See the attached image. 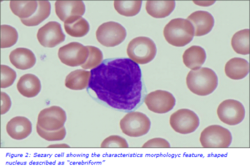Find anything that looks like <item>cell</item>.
<instances>
[{"label":"cell","mask_w":250,"mask_h":168,"mask_svg":"<svg viewBox=\"0 0 250 168\" xmlns=\"http://www.w3.org/2000/svg\"><path fill=\"white\" fill-rule=\"evenodd\" d=\"M19 93L27 98H33L38 95L42 90L41 82L37 76L26 74L20 77L17 84Z\"/></svg>","instance_id":"18"},{"label":"cell","mask_w":250,"mask_h":168,"mask_svg":"<svg viewBox=\"0 0 250 168\" xmlns=\"http://www.w3.org/2000/svg\"><path fill=\"white\" fill-rule=\"evenodd\" d=\"M127 55L138 65H145L154 59L157 54L155 43L147 37H139L131 40L127 48Z\"/></svg>","instance_id":"4"},{"label":"cell","mask_w":250,"mask_h":168,"mask_svg":"<svg viewBox=\"0 0 250 168\" xmlns=\"http://www.w3.org/2000/svg\"><path fill=\"white\" fill-rule=\"evenodd\" d=\"M126 29L121 24L112 21L102 24L96 33L99 42L107 47L120 45L126 38Z\"/></svg>","instance_id":"7"},{"label":"cell","mask_w":250,"mask_h":168,"mask_svg":"<svg viewBox=\"0 0 250 168\" xmlns=\"http://www.w3.org/2000/svg\"><path fill=\"white\" fill-rule=\"evenodd\" d=\"M175 1H154L146 2V10L148 15L156 19H162L168 17L174 10Z\"/></svg>","instance_id":"23"},{"label":"cell","mask_w":250,"mask_h":168,"mask_svg":"<svg viewBox=\"0 0 250 168\" xmlns=\"http://www.w3.org/2000/svg\"><path fill=\"white\" fill-rule=\"evenodd\" d=\"M10 6L14 15L21 19H26L36 13L38 2L36 1H11Z\"/></svg>","instance_id":"24"},{"label":"cell","mask_w":250,"mask_h":168,"mask_svg":"<svg viewBox=\"0 0 250 168\" xmlns=\"http://www.w3.org/2000/svg\"><path fill=\"white\" fill-rule=\"evenodd\" d=\"M55 12L64 22L71 17H82L85 13V6L82 1H58L55 2Z\"/></svg>","instance_id":"15"},{"label":"cell","mask_w":250,"mask_h":168,"mask_svg":"<svg viewBox=\"0 0 250 168\" xmlns=\"http://www.w3.org/2000/svg\"><path fill=\"white\" fill-rule=\"evenodd\" d=\"M144 102L148 109L155 113L164 114L171 111L176 104V99L169 92L157 90L148 93Z\"/></svg>","instance_id":"12"},{"label":"cell","mask_w":250,"mask_h":168,"mask_svg":"<svg viewBox=\"0 0 250 168\" xmlns=\"http://www.w3.org/2000/svg\"><path fill=\"white\" fill-rule=\"evenodd\" d=\"M188 89L200 96L211 94L218 86V77L215 72L207 67L189 72L187 77Z\"/></svg>","instance_id":"2"},{"label":"cell","mask_w":250,"mask_h":168,"mask_svg":"<svg viewBox=\"0 0 250 168\" xmlns=\"http://www.w3.org/2000/svg\"><path fill=\"white\" fill-rule=\"evenodd\" d=\"M89 54L86 61L81 66L84 70H92L98 67L103 61V54L98 48L94 46H86Z\"/></svg>","instance_id":"29"},{"label":"cell","mask_w":250,"mask_h":168,"mask_svg":"<svg viewBox=\"0 0 250 168\" xmlns=\"http://www.w3.org/2000/svg\"><path fill=\"white\" fill-rule=\"evenodd\" d=\"M36 131L40 137L50 142L62 141L66 135V131L64 127L58 131H47L43 130L37 124Z\"/></svg>","instance_id":"30"},{"label":"cell","mask_w":250,"mask_h":168,"mask_svg":"<svg viewBox=\"0 0 250 168\" xmlns=\"http://www.w3.org/2000/svg\"><path fill=\"white\" fill-rule=\"evenodd\" d=\"M10 61L19 70H26L33 67L36 62L35 55L26 48H18L9 56Z\"/></svg>","instance_id":"17"},{"label":"cell","mask_w":250,"mask_h":168,"mask_svg":"<svg viewBox=\"0 0 250 168\" xmlns=\"http://www.w3.org/2000/svg\"><path fill=\"white\" fill-rule=\"evenodd\" d=\"M32 126L30 120L18 116L11 119L6 125V131L10 137L15 140H22L32 133Z\"/></svg>","instance_id":"16"},{"label":"cell","mask_w":250,"mask_h":168,"mask_svg":"<svg viewBox=\"0 0 250 168\" xmlns=\"http://www.w3.org/2000/svg\"><path fill=\"white\" fill-rule=\"evenodd\" d=\"M16 78V72L9 66L1 65V88L6 89L13 85Z\"/></svg>","instance_id":"31"},{"label":"cell","mask_w":250,"mask_h":168,"mask_svg":"<svg viewBox=\"0 0 250 168\" xmlns=\"http://www.w3.org/2000/svg\"><path fill=\"white\" fill-rule=\"evenodd\" d=\"M232 49L238 54H250V30L245 29L238 31L231 39Z\"/></svg>","instance_id":"26"},{"label":"cell","mask_w":250,"mask_h":168,"mask_svg":"<svg viewBox=\"0 0 250 168\" xmlns=\"http://www.w3.org/2000/svg\"><path fill=\"white\" fill-rule=\"evenodd\" d=\"M64 30L74 37H83L90 31L89 23L82 17H73L64 22Z\"/></svg>","instance_id":"21"},{"label":"cell","mask_w":250,"mask_h":168,"mask_svg":"<svg viewBox=\"0 0 250 168\" xmlns=\"http://www.w3.org/2000/svg\"><path fill=\"white\" fill-rule=\"evenodd\" d=\"M170 143L167 140L161 138H156L149 140L147 142L145 143L143 148H170Z\"/></svg>","instance_id":"33"},{"label":"cell","mask_w":250,"mask_h":168,"mask_svg":"<svg viewBox=\"0 0 250 168\" xmlns=\"http://www.w3.org/2000/svg\"><path fill=\"white\" fill-rule=\"evenodd\" d=\"M1 114L2 115L6 113L10 109L11 101L9 96L3 92L1 93Z\"/></svg>","instance_id":"34"},{"label":"cell","mask_w":250,"mask_h":168,"mask_svg":"<svg viewBox=\"0 0 250 168\" xmlns=\"http://www.w3.org/2000/svg\"><path fill=\"white\" fill-rule=\"evenodd\" d=\"M91 73L83 70L71 72L67 75L65 86L72 90H83L86 89L90 82Z\"/></svg>","instance_id":"22"},{"label":"cell","mask_w":250,"mask_h":168,"mask_svg":"<svg viewBox=\"0 0 250 168\" xmlns=\"http://www.w3.org/2000/svg\"><path fill=\"white\" fill-rule=\"evenodd\" d=\"M170 124L177 133L182 134L192 133L199 127L198 116L191 110L181 109L173 113L170 117Z\"/></svg>","instance_id":"8"},{"label":"cell","mask_w":250,"mask_h":168,"mask_svg":"<svg viewBox=\"0 0 250 168\" xmlns=\"http://www.w3.org/2000/svg\"><path fill=\"white\" fill-rule=\"evenodd\" d=\"M249 63L244 58H233L226 64L225 72L229 78L240 80L247 77L249 73Z\"/></svg>","instance_id":"19"},{"label":"cell","mask_w":250,"mask_h":168,"mask_svg":"<svg viewBox=\"0 0 250 168\" xmlns=\"http://www.w3.org/2000/svg\"><path fill=\"white\" fill-rule=\"evenodd\" d=\"M36 13L30 18L21 19V22L26 26H36L40 25L49 17L51 13V4L48 1H39Z\"/></svg>","instance_id":"25"},{"label":"cell","mask_w":250,"mask_h":168,"mask_svg":"<svg viewBox=\"0 0 250 168\" xmlns=\"http://www.w3.org/2000/svg\"><path fill=\"white\" fill-rule=\"evenodd\" d=\"M232 141L231 132L219 125L208 126L202 131L200 138L205 149H227Z\"/></svg>","instance_id":"6"},{"label":"cell","mask_w":250,"mask_h":168,"mask_svg":"<svg viewBox=\"0 0 250 168\" xmlns=\"http://www.w3.org/2000/svg\"><path fill=\"white\" fill-rule=\"evenodd\" d=\"M37 38L40 45L43 47L54 48L64 41L65 35L59 22L51 21L40 28Z\"/></svg>","instance_id":"13"},{"label":"cell","mask_w":250,"mask_h":168,"mask_svg":"<svg viewBox=\"0 0 250 168\" xmlns=\"http://www.w3.org/2000/svg\"><path fill=\"white\" fill-rule=\"evenodd\" d=\"M164 36L172 46L184 47L192 41L194 37V28L187 19H173L165 27Z\"/></svg>","instance_id":"3"},{"label":"cell","mask_w":250,"mask_h":168,"mask_svg":"<svg viewBox=\"0 0 250 168\" xmlns=\"http://www.w3.org/2000/svg\"><path fill=\"white\" fill-rule=\"evenodd\" d=\"M217 114L221 122L229 126H236L244 119L245 110L241 102L234 99H227L220 103Z\"/></svg>","instance_id":"10"},{"label":"cell","mask_w":250,"mask_h":168,"mask_svg":"<svg viewBox=\"0 0 250 168\" xmlns=\"http://www.w3.org/2000/svg\"><path fill=\"white\" fill-rule=\"evenodd\" d=\"M88 87L97 97L116 110L132 111L142 97V74L130 58L106 59L91 70Z\"/></svg>","instance_id":"1"},{"label":"cell","mask_w":250,"mask_h":168,"mask_svg":"<svg viewBox=\"0 0 250 168\" xmlns=\"http://www.w3.org/2000/svg\"><path fill=\"white\" fill-rule=\"evenodd\" d=\"M121 130L130 137H140L147 134L151 121L146 114L139 112H131L121 120Z\"/></svg>","instance_id":"5"},{"label":"cell","mask_w":250,"mask_h":168,"mask_svg":"<svg viewBox=\"0 0 250 168\" xmlns=\"http://www.w3.org/2000/svg\"><path fill=\"white\" fill-rule=\"evenodd\" d=\"M88 54L87 47L79 42H71L60 47L58 53L60 61L70 67L83 65L86 61Z\"/></svg>","instance_id":"9"},{"label":"cell","mask_w":250,"mask_h":168,"mask_svg":"<svg viewBox=\"0 0 250 168\" xmlns=\"http://www.w3.org/2000/svg\"><path fill=\"white\" fill-rule=\"evenodd\" d=\"M141 1H115V9L121 15L126 17H132L138 15L140 11Z\"/></svg>","instance_id":"27"},{"label":"cell","mask_w":250,"mask_h":168,"mask_svg":"<svg viewBox=\"0 0 250 168\" xmlns=\"http://www.w3.org/2000/svg\"><path fill=\"white\" fill-rule=\"evenodd\" d=\"M66 119V112L62 108L52 106L40 112L37 124L44 130L56 131L64 127Z\"/></svg>","instance_id":"11"},{"label":"cell","mask_w":250,"mask_h":168,"mask_svg":"<svg viewBox=\"0 0 250 168\" xmlns=\"http://www.w3.org/2000/svg\"><path fill=\"white\" fill-rule=\"evenodd\" d=\"M18 31L9 25L1 26V48L6 49L13 46L18 40Z\"/></svg>","instance_id":"28"},{"label":"cell","mask_w":250,"mask_h":168,"mask_svg":"<svg viewBox=\"0 0 250 168\" xmlns=\"http://www.w3.org/2000/svg\"><path fill=\"white\" fill-rule=\"evenodd\" d=\"M184 65L191 70H197L204 65L207 54L203 47L192 46L186 51L183 56Z\"/></svg>","instance_id":"20"},{"label":"cell","mask_w":250,"mask_h":168,"mask_svg":"<svg viewBox=\"0 0 250 168\" xmlns=\"http://www.w3.org/2000/svg\"><path fill=\"white\" fill-rule=\"evenodd\" d=\"M187 19L195 28L194 35L197 37L208 34L214 26V18L207 11H196L189 15Z\"/></svg>","instance_id":"14"},{"label":"cell","mask_w":250,"mask_h":168,"mask_svg":"<svg viewBox=\"0 0 250 168\" xmlns=\"http://www.w3.org/2000/svg\"><path fill=\"white\" fill-rule=\"evenodd\" d=\"M102 148H128L126 139L119 135H111L106 138L101 145Z\"/></svg>","instance_id":"32"}]
</instances>
